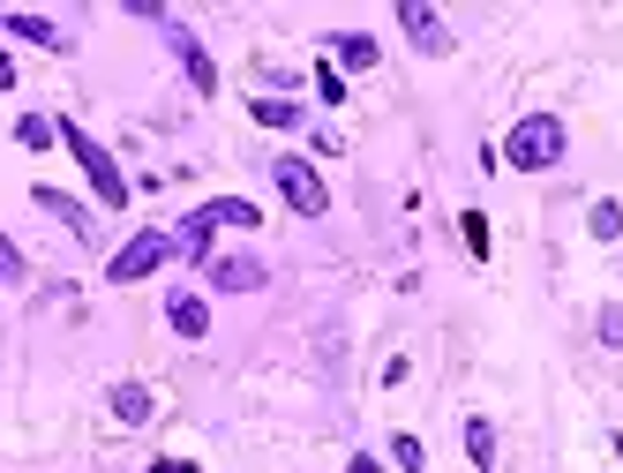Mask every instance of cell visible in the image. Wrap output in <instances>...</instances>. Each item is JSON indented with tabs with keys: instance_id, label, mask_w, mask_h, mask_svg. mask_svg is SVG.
<instances>
[{
	"instance_id": "5bb4252c",
	"label": "cell",
	"mask_w": 623,
	"mask_h": 473,
	"mask_svg": "<svg viewBox=\"0 0 623 473\" xmlns=\"http://www.w3.org/2000/svg\"><path fill=\"white\" fill-rule=\"evenodd\" d=\"M204 226H263V211H255L249 196H210V204H204Z\"/></svg>"
},
{
	"instance_id": "52a82bcc",
	"label": "cell",
	"mask_w": 623,
	"mask_h": 473,
	"mask_svg": "<svg viewBox=\"0 0 623 473\" xmlns=\"http://www.w3.org/2000/svg\"><path fill=\"white\" fill-rule=\"evenodd\" d=\"M173 53H181V68H188V84H196V98H210V90H218V68H210L204 38H196V31H181V23H173Z\"/></svg>"
},
{
	"instance_id": "30bf717a",
	"label": "cell",
	"mask_w": 623,
	"mask_h": 473,
	"mask_svg": "<svg viewBox=\"0 0 623 473\" xmlns=\"http://www.w3.org/2000/svg\"><path fill=\"white\" fill-rule=\"evenodd\" d=\"M166 323H173V331H181L188 345H196V339L210 331V308L196 301V294H181V286H173V301H166Z\"/></svg>"
},
{
	"instance_id": "ac0fdd59",
	"label": "cell",
	"mask_w": 623,
	"mask_h": 473,
	"mask_svg": "<svg viewBox=\"0 0 623 473\" xmlns=\"http://www.w3.org/2000/svg\"><path fill=\"white\" fill-rule=\"evenodd\" d=\"M586 226H593V241H616V233H623V204H609V196H601V204L586 211Z\"/></svg>"
},
{
	"instance_id": "44dd1931",
	"label": "cell",
	"mask_w": 623,
	"mask_h": 473,
	"mask_svg": "<svg viewBox=\"0 0 623 473\" xmlns=\"http://www.w3.org/2000/svg\"><path fill=\"white\" fill-rule=\"evenodd\" d=\"M316 98H324V106H346V76H338L331 61H324V68H316Z\"/></svg>"
},
{
	"instance_id": "484cf974",
	"label": "cell",
	"mask_w": 623,
	"mask_h": 473,
	"mask_svg": "<svg viewBox=\"0 0 623 473\" xmlns=\"http://www.w3.org/2000/svg\"><path fill=\"white\" fill-rule=\"evenodd\" d=\"M616 451H623V436H616Z\"/></svg>"
},
{
	"instance_id": "d4e9b609",
	"label": "cell",
	"mask_w": 623,
	"mask_h": 473,
	"mask_svg": "<svg viewBox=\"0 0 623 473\" xmlns=\"http://www.w3.org/2000/svg\"><path fill=\"white\" fill-rule=\"evenodd\" d=\"M151 473H196V466H181V459H159V466H151Z\"/></svg>"
},
{
	"instance_id": "277c9868",
	"label": "cell",
	"mask_w": 623,
	"mask_h": 473,
	"mask_svg": "<svg viewBox=\"0 0 623 473\" xmlns=\"http://www.w3.org/2000/svg\"><path fill=\"white\" fill-rule=\"evenodd\" d=\"M271 180H278V196H286L300 218H324V211H331V188H324V173L308 166V158H293V151H286V158H271Z\"/></svg>"
},
{
	"instance_id": "7a4b0ae2",
	"label": "cell",
	"mask_w": 623,
	"mask_h": 473,
	"mask_svg": "<svg viewBox=\"0 0 623 473\" xmlns=\"http://www.w3.org/2000/svg\"><path fill=\"white\" fill-rule=\"evenodd\" d=\"M564 121L556 113H526V121H511V135H503V166H518V173H548L556 158H564Z\"/></svg>"
},
{
	"instance_id": "9c48e42d",
	"label": "cell",
	"mask_w": 623,
	"mask_h": 473,
	"mask_svg": "<svg viewBox=\"0 0 623 473\" xmlns=\"http://www.w3.org/2000/svg\"><path fill=\"white\" fill-rule=\"evenodd\" d=\"M324 45H331L338 76H346V68H353V76H369V68H375V38H369V31H338V38H324Z\"/></svg>"
},
{
	"instance_id": "8fae6325",
	"label": "cell",
	"mask_w": 623,
	"mask_h": 473,
	"mask_svg": "<svg viewBox=\"0 0 623 473\" xmlns=\"http://www.w3.org/2000/svg\"><path fill=\"white\" fill-rule=\"evenodd\" d=\"M106 406H113V421H121V429H143V421L159 414V406H151V391H143V384H113V398H106Z\"/></svg>"
},
{
	"instance_id": "9a60e30c",
	"label": "cell",
	"mask_w": 623,
	"mask_h": 473,
	"mask_svg": "<svg viewBox=\"0 0 623 473\" xmlns=\"http://www.w3.org/2000/svg\"><path fill=\"white\" fill-rule=\"evenodd\" d=\"M466 459H473V466H481V473L496 466V429H489V421H481V414H473V421H466Z\"/></svg>"
},
{
	"instance_id": "5b68a950",
	"label": "cell",
	"mask_w": 623,
	"mask_h": 473,
	"mask_svg": "<svg viewBox=\"0 0 623 473\" xmlns=\"http://www.w3.org/2000/svg\"><path fill=\"white\" fill-rule=\"evenodd\" d=\"M398 23H406V38H414L420 53H436V61L451 53V23H444L428 0H398Z\"/></svg>"
},
{
	"instance_id": "7c38bea8",
	"label": "cell",
	"mask_w": 623,
	"mask_h": 473,
	"mask_svg": "<svg viewBox=\"0 0 623 473\" xmlns=\"http://www.w3.org/2000/svg\"><path fill=\"white\" fill-rule=\"evenodd\" d=\"M210 233H218V226H204V211H188V218H181V233H173V249L210 271Z\"/></svg>"
},
{
	"instance_id": "4fadbf2b",
	"label": "cell",
	"mask_w": 623,
	"mask_h": 473,
	"mask_svg": "<svg viewBox=\"0 0 623 473\" xmlns=\"http://www.w3.org/2000/svg\"><path fill=\"white\" fill-rule=\"evenodd\" d=\"M39 204H45L53 218H61V226H68L76 241H90V204H76V196H61V188H39Z\"/></svg>"
},
{
	"instance_id": "6da1fadb",
	"label": "cell",
	"mask_w": 623,
	"mask_h": 473,
	"mask_svg": "<svg viewBox=\"0 0 623 473\" xmlns=\"http://www.w3.org/2000/svg\"><path fill=\"white\" fill-rule=\"evenodd\" d=\"M61 143H68V158L84 166L90 196H98L106 211H128V196H135V188H128V173L113 166V151H106V143H98L90 129H76V121H61Z\"/></svg>"
},
{
	"instance_id": "cb8c5ba5",
	"label": "cell",
	"mask_w": 623,
	"mask_h": 473,
	"mask_svg": "<svg viewBox=\"0 0 623 473\" xmlns=\"http://www.w3.org/2000/svg\"><path fill=\"white\" fill-rule=\"evenodd\" d=\"M346 473H383V466H375L369 451H353V466H346Z\"/></svg>"
},
{
	"instance_id": "8992f818",
	"label": "cell",
	"mask_w": 623,
	"mask_h": 473,
	"mask_svg": "<svg viewBox=\"0 0 623 473\" xmlns=\"http://www.w3.org/2000/svg\"><path fill=\"white\" fill-rule=\"evenodd\" d=\"M204 278L218 286V294H255V286H263V263L255 256H210Z\"/></svg>"
},
{
	"instance_id": "ffe728a7",
	"label": "cell",
	"mask_w": 623,
	"mask_h": 473,
	"mask_svg": "<svg viewBox=\"0 0 623 473\" xmlns=\"http://www.w3.org/2000/svg\"><path fill=\"white\" fill-rule=\"evenodd\" d=\"M458 233H466V249H473V256H489V249H496V233H489V218H481V211L458 218Z\"/></svg>"
},
{
	"instance_id": "2e32d148",
	"label": "cell",
	"mask_w": 623,
	"mask_h": 473,
	"mask_svg": "<svg viewBox=\"0 0 623 473\" xmlns=\"http://www.w3.org/2000/svg\"><path fill=\"white\" fill-rule=\"evenodd\" d=\"M15 143H23V151H45V143H61V121H45V113H23V121H15Z\"/></svg>"
},
{
	"instance_id": "7402d4cb",
	"label": "cell",
	"mask_w": 623,
	"mask_h": 473,
	"mask_svg": "<svg viewBox=\"0 0 623 473\" xmlns=\"http://www.w3.org/2000/svg\"><path fill=\"white\" fill-rule=\"evenodd\" d=\"M593 331H601V345H623V301L601 308V316H593Z\"/></svg>"
},
{
	"instance_id": "603a6c76",
	"label": "cell",
	"mask_w": 623,
	"mask_h": 473,
	"mask_svg": "<svg viewBox=\"0 0 623 473\" xmlns=\"http://www.w3.org/2000/svg\"><path fill=\"white\" fill-rule=\"evenodd\" d=\"M0 278H8V286H23V249H15V241H0Z\"/></svg>"
},
{
	"instance_id": "ba28073f",
	"label": "cell",
	"mask_w": 623,
	"mask_h": 473,
	"mask_svg": "<svg viewBox=\"0 0 623 473\" xmlns=\"http://www.w3.org/2000/svg\"><path fill=\"white\" fill-rule=\"evenodd\" d=\"M0 31H8V38H31V45H45V53H68L61 23H45V15H31V8H8V15H0Z\"/></svg>"
},
{
	"instance_id": "d6986e66",
	"label": "cell",
	"mask_w": 623,
	"mask_h": 473,
	"mask_svg": "<svg viewBox=\"0 0 623 473\" xmlns=\"http://www.w3.org/2000/svg\"><path fill=\"white\" fill-rule=\"evenodd\" d=\"M391 466L420 473V466H428V443H420V436H391Z\"/></svg>"
},
{
	"instance_id": "e0dca14e",
	"label": "cell",
	"mask_w": 623,
	"mask_h": 473,
	"mask_svg": "<svg viewBox=\"0 0 623 473\" xmlns=\"http://www.w3.org/2000/svg\"><path fill=\"white\" fill-rule=\"evenodd\" d=\"M255 121L263 129H300V106L293 98H255Z\"/></svg>"
},
{
	"instance_id": "3957f363",
	"label": "cell",
	"mask_w": 623,
	"mask_h": 473,
	"mask_svg": "<svg viewBox=\"0 0 623 473\" xmlns=\"http://www.w3.org/2000/svg\"><path fill=\"white\" fill-rule=\"evenodd\" d=\"M173 256H181V249H173V233H159V226H143L135 241H121V249H113V263H106V278H113V286H135V278H151V271H159V263H173Z\"/></svg>"
}]
</instances>
